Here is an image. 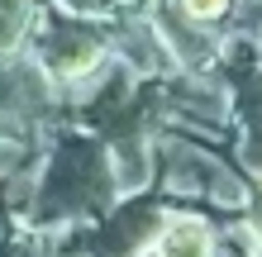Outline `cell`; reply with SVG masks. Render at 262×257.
I'll return each instance as SVG.
<instances>
[{
	"instance_id": "cell-1",
	"label": "cell",
	"mask_w": 262,
	"mask_h": 257,
	"mask_svg": "<svg viewBox=\"0 0 262 257\" xmlns=\"http://www.w3.org/2000/svg\"><path fill=\"white\" fill-rule=\"evenodd\" d=\"M158 257H214V238L200 219H172L158 238Z\"/></svg>"
},
{
	"instance_id": "cell-2",
	"label": "cell",
	"mask_w": 262,
	"mask_h": 257,
	"mask_svg": "<svg viewBox=\"0 0 262 257\" xmlns=\"http://www.w3.org/2000/svg\"><path fill=\"white\" fill-rule=\"evenodd\" d=\"M181 5H186L191 19H220V14L229 10V0H181Z\"/></svg>"
},
{
	"instance_id": "cell-3",
	"label": "cell",
	"mask_w": 262,
	"mask_h": 257,
	"mask_svg": "<svg viewBox=\"0 0 262 257\" xmlns=\"http://www.w3.org/2000/svg\"><path fill=\"white\" fill-rule=\"evenodd\" d=\"M248 229H253V238H257V243H262V200L253 205V215H248Z\"/></svg>"
}]
</instances>
